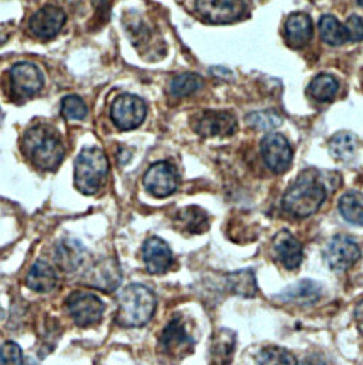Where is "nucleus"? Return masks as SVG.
<instances>
[{
	"instance_id": "1a4fd4ad",
	"label": "nucleus",
	"mask_w": 363,
	"mask_h": 365,
	"mask_svg": "<svg viewBox=\"0 0 363 365\" xmlns=\"http://www.w3.org/2000/svg\"><path fill=\"white\" fill-rule=\"evenodd\" d=\"M199 16L213 24H227L240 20L246 11L244 0H196Z\"/></svg>"
},
{
	"instance_id": "f704fd0d",
	"label": "nucleus",
	"mask_w": 363,
	"mask_h": 365,
	"mask_svg": "<svg viewBox=\"0 0 363 365\" xmlns=\"http://www.w3.org/2000/svg\"><path fill=\"white\" fill-rule=\"evenodd\" d=\"M355 322L359 333L363 336V300L359 302L355 307Z\"/></svg>"
},
{
	"instance_id": "7c9ffc66",
	"label": "nucleus",
	"mask_w": 363,
	"mask_h": 365,
	"mask_svg": "<svg viewBox=\"0 0 363 365\" xmlns=\"http://www.w3.org/2000/svg\"><path fill=\"white\" fill-rule=\"evenodd\" d=\"M61 114L65 120L83 121L88 114V107L85 101L78 96H67L61 101Z\"/></svg>"
},
{
	"instance_id": "4be33fe9",
	"label": "nucleus",
	"mask_w": 363,
	"mask_h": 365,
	"mask_svg": "<svg viewBox=\"0 0 363 365\" xmlns=\"http://www.w3.org/2000/svg\"><path fill=\"white\" fill-rule=\"evenodd\" d=\"M84 247L74 239H64L56 246V262L64 272H74L83 263Z\"/></svg>"
},
{
	"instance_id": "473e14b6",
	"label": "nucleus",
	"mask_w": 363,
	"mask_h": 365,
	"mask_svg": "<svg viewBox=\"0 0 363 365\" xmlns=\"http://www.w3.org/2000/svg\"><path fill=\"white\" fill-rule=\"evenodd\" d=\"M0 364L21 365L23 364V353L21 349L13 343L7 341L0 347Z\"/></svg>"
},
{
	"instance_id": "423d86ee",
	"label": "nucleus",
	"mask_w": 363,
	"mask_h": 365,
	"mask_svg": "<svg viewBox=\"0 0 363 365\" xmlns=\"http://www.w3.org/2000/svg\"><path fill=\"white\" fill-rule=\"evenodd\" d=\"M147 104L134 94L118 96L111 106V120L121 131L138 128L147 117Z\"/></svg>"
},
{
	"instance_id": "2eb2a0df",
	"label": "nucleus",
	"mask_w": 363,
	"mask_h": 365,
	"mask_svg": "<svg viewBox=\"0 0 363 365\" xmlns=\"http://www.w3.org/2000/svg\"><path fill=\"white\" fill-rule=\"evenodd\" d=\"M142 259L151 274H162L169 270L174 256L169 245L161 237H149L142 247Z\"/></svg>"
},
{
	"instance_id": "c756f323",
	"label": "nucleus",
	"mask_w": 363,
	"mask_h": 365,
	"mask_svg": "<svg viewBox=\"0 0 363 365\" xmlns=\"http://www.w3.org/2000/svg\"><path fill=\"white\" fill-rule=\"evenodd\" d=\"M258 365H298L297 359L285 349L270 346L263 349L257 356Z\"/></svg>"
},
{
	"instance_id": "f8f14e48",
	"label": "nucleus",
	"mask_w": 363,
	"mask_h": 365,
	"mask_svg": "<svg viewBox=\"0 0 363 365\" xmlns=\"http://www.w3.org/2000/svg\"><path fill=\"white\" fill-rule=\"evenodd\" d=\"M261 155L265 165L274 174H284L293 163V150L288 140L281 134H267L261 140Z\"/></svg>"
},
{
	"instance_id": "9d476101",
	"label": "nucleus",
	"mask_w": 363,
	"mask_h": 365,
	"mask_svg": "<svg viewBox=\"0 0 363 365\" xmlns=\"http://www.w3.org/2000/svg\"><path fill=\"white\" fill-rule=\"evenodd\" d=\"M194 339L187 330V324L182 317H175L164 329L159 337V349L168 357L183 359L191 353Z\"/></svg>"
},
{
	"instance_id": "b1692460",
	"label": "nucleus",
	"mask_w": 363,
	"mask_h": 365,
	"mask_svg": "<svg viewBox=\"0 0 363 365\" xmlns=\"http://www.w3.org/2000/svg\"><path fill=\"white\" fill-rule=\"evenodd\" d=\"M227 287L231 293L237 296L246 299L254 297L257 294V282L254 272L251 269H246L227 274Z\"/></svg>"
},
{
	"instance_id": "c85d7f7f",
	"label": "nucleus",
	"mask_w": 363,
	"mask_h": 365,
	"mask_svg": "<svg viewBox=\"0 0 363 365\" xmlns=\"http://www.w3.org/2000/svg\"><path fill=\"white\" fill-rule=\"evenodd\" d=\"M203 86V80L200 76L193 73H184L178 77H175L169 84V91L174 97H187L200 90Z\"/></svg>"
},
{
	"instance_id": "f257e3e1",
	"label": "nucleus",
	"mask_w": 363,
	"mask_h": 365,
	"mask_svg": "<svg viewBox=\"0 0 363 365\" xmlns=\"http://www.w3.org/2000/svg\"><path fill=\"white\" fill-rule=\"evenodd\" d=\"M327 193L324 175L315 170H307L284 193L283 207L294 217H308L320 210Z\"/></svg>"
},
{
	"instance_id": "a878e982",
	"label": "nucleus",
	"mask_w": 363,
	"mask_h": 365,
	"mask_svg": "<svg viewBox=\"0 0 363 365\" xmlns=\"http://www.w3.org/2000/svg\"><path fill=\"white\" fill-rule=\"evenodd\" d=\"M320 31H321L322 40L327 44H330V46L340 47V46H342V44L349 41L345 24H342L332 14H325V16L321 17V20H320Z\"/></svg>"
},
{
	"instance_id": "f03ea898",
	"label": "nucleus",
	"mask_w": 363,
	"mask_h": 365,
	"mask_svg": "<svg viewBox=\"0 0 363 365\" xmlns=\"http://www.w3.org/2000/svg\"><path fill=\"white\" fill-rule=\"evenodd\" d=\"M23 153L41 171H54L64 160V145L57 133L47 125L30 128L23 140Z\"/></svg>"
},
{
	"instance_id": "2f4dec72",
	"label": "nucleus",
	"mask_w": 363,
	"mask_h": 365,
	"mask_svg": "<svg viewBox=\"0 0 363 365\" xmlns=\"http://www.w3.org/2000/svg\"><path fill=\"white\" fill-rule=\"evenodd\" d=\"M246 121L250 127L256 128V130H274L277 127L281 125L283 118L273 110H267V111H254L251 114H248L246 117Z\"/></svg>"
},
{
	"instance_id": "f3484780",
	"label": "nucleus",
	"mask_w": 363,
	"mask_h": 365,
	"mask_svg": "<svg viewBox=\"0 0 363 365\" xmlns=\"http://www.w3.org/2000/svg\"><path fill=\"white\" fill-rule=\"evenodd\" d=\"M87 279L88 286L102 292H112L121 284L122 272L115 259H104L88 270Z\"/></svg>"
},
{
	"instance_id": "a211bd4d",
	"label": "nucleus",
	"mask_w": 363,
	"mask_h": 365,
	"mask_svg": "<svg viewBox=\"0 0 363 365\" xmlns=\"http://www.w3.org/2000/svg\"><path fill=\"white\" fill-rule=\"evenodd\" d=\"M285 40L290 47L301 48L310 43L314 34L312 20L307 13L297 11L290 14L284 27Z\"/></svg>"
},
{
	"instance_id": "bb28decb",
	"label": "nucleus",
	"mask_w": 363,
	"mask_h": 365,
	"mask_svg": "<svg viewBox=\"0 0 363 365\" xmlns=\"http://www.w3.org/2000/svg\"><path fill=\"white\" fill-rule=\"evenodd\" d=\"M338 207L347 222L363 226V193L355 190L345 193L340 199Z\"/></svg>"
},
{
	"instance_id": "c9c22d12",
	"label": "nucleus",
	"mask_w": 363,
	"mask_h": 365,
	"mask_svg": "<svg viewBox=\"0 0 363 365\" xmlns=\"http://www.w3.org/2000/svg\"><path fill=\"white\" fill-rule=\"evenodd\" d=\"M1 120H3V113H1V108H0V123H1Z\"/></svg>"
},
{
	"instance_id": "7ed1b4c3",
	"label": "nucleus",
	"mask_w": 363,
	"mask_h": 365,
	"mask_svg": "<svg viewBox=\"0 0 363 365\" xmlns=\"http://www.w3.org/2000/svg\"><path fill=\"white\" fill-rule=\"evenodd\" d=\"M157 310V297L144 284H130L118 296L115 320L127 329L142 327L151 322Z\"/></svg>"
},
{
	"instance_id": "72a5a7b5",
	"label": "nucleus",
	"mask_w": 363,
	"mask_h": 365,
	"mask_svg": "<svg viewBox=\"0 0 363 365\" xmlns=\"http://www.w3.org/2000/svg\"><path fill=\"white\" fill-rule=\"evenodd\" d=\"M347 34L349 41H362L363 40V19L358 14H351L345 23Z\"/></svg>"
},
{
	"instance_id": "aec40b11",
	"label": "nucleus",
	"mask_w": 363,
	"mask_h": 365,
	"mask_svg": "<svg viewBox=\"0 0 363 365\" xmlns=\"http://www.w3.org/2000/svg\"><path fill=\"white\" fill-rule=\"evenodd\" d=\"M236 350V334L228 329L214 333L210 346L211 365H230Z\"/></svg>"
},
{
	"instance_id": "6e6552de",
	"label": "nucleus",
	"mask_w": 363,
	"mask_h": 365,
	"mask_svg": "<svg viewBox=\"0 0 363 365\" xmlns=\"http://www.w3.org/2000/svg\"><path fill=\"white\" fill-rule=\"evenodd\" d=\"M44 86V77L40 68L28 61L17 63L10 68L11 94L19 100H27L37 96Z\"/></svg>"
},
{
	"instance_id": "39448f33",
	"label": "nucleus",
	"mask_w": 363,
	"mask_h": 365,
	"mask_svg": "<svg viewBox=\"0 0 363 365\" xmlns=\"http://www.w3.org/2000/svg\"><path fill=\"white\" fill-rule=\"evenodd\" d=\"M190 125L204 138L230 137L237 131V118L230 111L203 110L190 118Z\"/></svg>"
},
{
	"instance_id": "6ab92c4d",
	"label": "nucleus",
	"mask_w": 363,
	"mask_h": 365,
	"mask_svg": "<svg viewBox=\"0 0 363 365\" xmlns=\"http://www.w3.org/2000/svg\"><path fill=\"white\" fill-rule=\"evenodd\" d=\"M322 296V286L314 280H301L277 296L280 302L293 303L300 306H310L320 300Z\"/></svg>"
},
{
	"instance_id": "0eeeda50",
	"label": "nucleus",
	"mask_w": 363,
	"mask_h": 365,
	"mask_svg": "<svg viewBox=\"0 0 363 365\" xmlns=\"http://www.w3.org/2000/svg\"><path fill=\"white\" fill-rule=\"evenodd\" d=\"M67 310L80 327H90L101 322L105 304L90 292H74L67 299Z\"/></svg>"
},
{
	"instance_id": "cd10ccee",
	"label": "nucleus",
	"mask_w": 363,
	"mask_h": 365,
	"mask_svg": "<svg viewBox=\"0 0 363 365\" xmlns=\"http://www.w3.org/2000/svg\"><path fill=\"white\" fill-rule=\"evenodd\" d=\"M340 84L330 74L317 76L310 84V96L318 103H330L335 98Z\"/></svg>"
},
{
	"instance_id": "4468645a",
	"label": "nucleus",
	"mask_w": 363,
	"mask_h": 365,
	"mask_svg": "<svg viewBox=\"0 0 363 365\" xmlns=\"http://www.w3.org/2000/svg\"><path fill=\"white\" fill-rule=\"evenodd\" d=\"M65 20L67 16L60 7L46 4L30 17L28 30L34 37L40 40H50L61 31Z\"/></svg>"
},
{
	"instance_id": "e433bc0d",
	"label": "nucleus",
	"mask_w": 363,
	"mask_h": 365,
	"mask_svg": "<svg viewBox=\"0 0 363 365\" xmlns=\"http://www.w3.org/2000/svg\"><path fill=\"white\" fill-rule=\"evenodd\" d=\"M358 3H359L361 6H363V0H358Z\"/></svg>"
},
{
	"instance_id": "20e7f679",
	"label": "nucleus",
	"mask_w": 363,
	"mask_h": 365,
	"mask_svg": "<svg viewBox=\"0 0 363 365\" xmlns=\"http://www.w3.org/2000/svg\"><path fill=\"white\" fill-rule=\"evenodd\" d=\"M110 163L97 147L84 148L74 164V185L84 195H95L108 178Z\"/></svg>"
},
{
	"instance_id": "412c9836",
	"label": "nucleus",
	"mask_w": 363,
	"mask_h": 365,
	"mask_svg": "<svg viewBox=\"0 0 363 365\" xmlns=\"http://www.w3.org/2000/svg\"><path fill=\"white\" fill-rule=\"evenodd\" d=\"M26 286L37 293H48L57 286V274L46 262H36L26 276Z\"/></svg>"
},
{
	"instance_id": "dca6fc26",
	"label": "nucleus",
	"mask_w": 363,
	"mask_h": 365,
	"mask_svg": "<svg viewBox=\"0 0 363 365\" xmlns=\"http://www.w3.org/2000/svg\"><path fill=\"white\" fill-rule=\"evenodd\" d=\"M273 250L278 262L288 270H295L302 263V245L288 230H281L274 236Z\"/></svg>"
},
{
	"instance_id": "9b49d317",
	"label": "nucleus",
	"mask_w": 363,
	"mask_h": 365,
	"mask_svg": "<svg viewBox=\"0 0 363 365\" xmlns=\"http://www.w3.org/2000/svg\"><path fill=\"white\" fill-rule=\"evenodd\" d=\"M324 259L331 270L345 272L361 259V249L349 236L338 235L327 245Z\"/></svg>"
},
{
	"instance_id": "393cba45",
	"label": "nucleus",
	"mask_w": 363,
	"mask_h": 365,
	"mask_svg": "<svg viewBox=\"0 0 363 365\" xmlns=\"http://www.w3.org/2000/svg\"><path fill=\"white\" fill-rule=\"evenodd\" d=\"M358 145L359 141L352 133H340L330 141V154L332 158L347 163L357 155Z\"/></svg>"
},
{
	"instance_id": "5701e85b",
	"label": "nucleus",
	"mask_w": 363,
	"mask_h": 365,
	"mask_svg": "<svg viewBox=\"0 0 363 365\" xmlns=\"http://www.w3.org/2000/svg\"><path fill=\"white\" fill-rule=\"evenodd\" d=\"M178 225L183 232H189L193 235L204 233L209 226V215L199 206H187L178 213Z\"/></svg>"
},
{
	"instance_id": "ddd939ff",
	"label": "nucleus",
	"mask_w": 363,
	"mask_h": 365,
	"mask_svg": "<svg viewBox=\"0 0 363 365\" xmlns=\"http://www.w3.org/2000/svg\"><path fill=\"white\" fill-rule=\"evenodd\" d=\"M144 186L155 197H168L179 187L178 171L167 161L157 163L145 173Z\"/></svg>"
}]
</instances>
